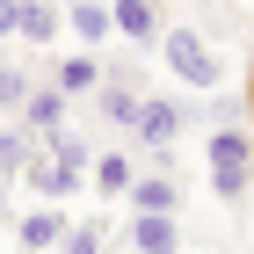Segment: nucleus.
<instances>
[{"label": "nucleus", "mask_w": 254, "mask_h": 254, "mask_svg": "<svg viewBox=\"0 0 254 254\" xmlns=\"http://www.w3.org/2000/svg\"><path fill=\"white\" fill-rule=\"evenodd\" d=\"M65 109H73V95H65L59 80L44 73L37 87H29V102H22V117H15V124H22V131H37V138H44V131H59V124H65Z\"/></svg>", "instance_id": "39448f33"}, {"label": "nucleus", "mask_w": 254, "mask_h": 254, "mask_svg": "<svg viewBox=\"0 0 254 254\" xmlns=\"http://www.w3.org/2000/svg\"><path fill=\"white\" fill-rule=\"evenodd\" d=\"M15 29H22V0H0V44H15Z\"/></svg>", "instance_id": "a211bd4d"}, {"label": "nucleus", "mask_w": 254, "mask_h": 254, "mask_svg": "<svg viewBox=\"0 0 254 254\" xmlns=\"http://www.w3.org/2000/svg\"><path fill=\"white\" fill-rule=\"evenodd\" d=\"M65 29H73L87 51H102V44L117 37V22H109V0H73V7H65Z\"/></svg>", "instance_id": "1a4fd4ad"}, {"label": "nucleus", "mask_w": 254, "mask_h": 254, "mask_svg": "<svg viewBox=\"0 0 254 254\" xmlns=\"http://www.w3.org/2000/svg\"><path fill=\"white\" fill-rule=\"evenodd\" d=\"M131 211H182L175 175H138V182H131Z\"/></svg>", "instance_id": "2eb2a0df"}, {"label": "nucleus", "mask_w": 254, "mask_h": 254, "mask_svg": "<svg viewBox=\"0 0 254 254\" xmlns=\"http://www.w3.org/2000/svg\"><path fill=\"white\" fill-rule=\"evenodd\" d=\"M73 233V218L65 211H15V240H22V254H59V240Z\"/></svg>", "instance_id": "423d86ee"}, {"label": "nucleus", "mask_w": 254, "mask_h": 254, "mask_svg": "<svg viewBox=\"0 0 254 254\" xmlns=\"http://www.w3.org/2000/svg\"><path fill=\"white\" fill-rule=\"evenodd\" d=\"M0 218H15V211H7V182H0Z\"/></svg>", "instance_id": "6ab92c4d"}, {"label": "nucleus", "mask_w": 254, "mask_h": 254, "mask_svg": "<svg viewBox=\"0 0 254 254\" xmlns=\"http://www.w3.org/2000/svg\"><path fill=\"white\" fill-rule=\"evenodd\" d=\"M109 22H117V37L131 44V51H153V44H160V29H167L160 0H109Z\"/></svg>", "instance_id": "20e7f679"}, {"label": "nucleus", "mask_w": 254, "mask_h": 254, "mask_svg": "<svg viewBox=\"0 0 254 254\" xmlns=\"http://www.w3.org/2000/svg\"><path fill=\"white\" fill-rule=\"evenodd\" d=\"M247 102H254V80H247Z\"/></svg>", "instance_id": "aec40b11"}, {"label": "nucleus", "mask_w": 254, "mask_h": 254, "mask_svg": "<svg viewBox=\"0 0 254 254\" xmlns=\"http://www.w3.org/2000/svg\"><path fill=\"white\" fill-rule=\"evenodd\" d=\"M153 51L167 59V73H175V80H189V87H203V95H211L218 80H225V65H218L211 37H203V29H189V22H167Z\"/></svg>", "instance_id": "f257e3e1"}, {"label": "nucleus", "mask_w": 254, "mask_h": 254, "mask_svg": "<svg viewBox=\"0 0 254 254\" xmlns=\"http://www.w3.org/2000/svg\"><path fill=\"white\" fill-rule=\"evenodd\" d=\"M29 153H37V131H22V124H0V182H22Z\"/></svg>", "instance_id": "4468645a"}, {"label": "nucleus", "mask_w": 254, "mask_h": 254, "mask_svg": "<svg viewBox=\"0 0 254 254\" xmlns=\"http://www.w3.org/2000/svg\"><path fill=\"white\" fill-rule=\"evenodd\" d=\"M102 80H117V87H145V73H138V59H109V65H102Z\"/></svg>", "instance_id": "f3484780"}, {"label": "nucleus", "mask_w": 254, "mask_h": 254, "mask_svg": "<svg viewBox=\"0 0 254 254\" xmlns=\"http://www.w3.org/2000/svg\"><path fill=\"white\" fill-rule=\"evenodd\" d=\"M22 182H29V189H44L51 203H59V196H80V189H87V175H80V167H59V160L44 153V145L29 153V167H22Z\"/></svg>", "instance_id": "0eeeda50"}, {"label": "nucleus", "mask_w": 254, "mask_h": 254, "mask_svg": "<svg viewBox=\"0 0 254 254\" xmlns=\"http://www.w3.org/2000/svg\"><path fill=\"white\" fill-rule=\"evenodd\" d=\"M44 73H29L22 59H7L0 51V117H22V102H29V87H37Z\"/></svg>", "instance_id": "ddd939ff"}, {"label": "nucleus", "mask_w": 254, "mask_h": 254, "mask_svg": "<svg viewBox=\"0 0 254 254\" xmlns=\"http://www.w3.org/2000/svg\"><path fill=\"white\" fill-rule=\"evenodd\" d=\"M59 29H65V7H59V0H22V29H15V44H37V51H44Z\"/></svg>", "instance_id": "9d476101"}, {"label": "nucleus", "mask_w": 254, "mask_h": 254, "mask_svg": "<svg viewBox=\"0 0 254 254\" xmlns=\"http://www.w3.org/2000/svg\"><path fill=\"white\" fill-rule=\"evenodd\" d=\"M131 247H138V254H182L175 211H131Z\"/></svg>", "instance_id": "6e6552de"}, {"label": "nucleus", "mask_w": 254, "mask_h": 254, "mask_svg": "<svg viewBox=\"0 0 254 254\" xmlns=\"http://www.w3.org/2000/svg\"><path fill=\"white\" fill-rule=\"evenodd\" d=\"M87 182H95L102 196H131V182H138V167L124 153H95V167H87Z\"/></svg>", "instance_id": "dca6fc26"}, {"label": "nucleus", "mask_w": 254, "mask_h": 254, "mask_svg": "<svg viewBox=\"0 0 254 254\" xmlns=\"http://www.w3.org/2000/svg\"><path fill=\"white\" fill-rule=\"evenodd\" d=\"M203 160H211V189L225 196V203L247 196V182H254V138H247V124H211Z\"/></svg>", "instance_id": "f03ea898"}, {"label": "nucleus", "mask_w": 254, "mask_h": 254, "mask_svg": "<svg viewBox=\"0 0 254 254\" xmlns=\"http://www.w3.org/2000/svg\"><path fill=\"white\" fill-rule=\"evenodd\" d=\"M51 80H59L65 95H95L102 87V59L95 51H65V59H51Z\"/></svg>", "instance_id": "f8f14e48"}, {"label": "nucleus", "mask_w": 254, "mask_h": 254, "mask_svg": "<svg viewBox=\"0 0 254 254\" xmlns=\"http://www.w3.org/2000/svg\"><path fill=\"white\" fill-rule=\"evenodd\" d=\"M196 109H182V102H167V95H145L138 102V145H145V160H153V167H167V145H175L182 138V124H189Z\"/></svg>", "instance_id": "7ed1b4c3"}, {"label": "nucleus", "mask_w": 254, "mask_h": 254, "mask_svg": "<svg viewBox=\"0 0 254 254\" xmlns=\"http://www.w3.org/2000/svg\"><path fill=\"white\" fill-rule=\"evenodd\" d=\"M138 102H145V87H117V80H102V87H95L102 124H117V131H138Z\"/></svg>", "instance_id": "9b49d317"}, {"label": "nucleus", "mask_w": 254, "mask_h": 254, "mask_svg": "<svg viewBox=\"0 0 254 254\" xmlns=\"http://www.w3.org/2000/svg\"><path fill=\"white\" fill-rule=\"evenodd\" d=\"M59 7H73V0H59Z\"/></svg>", "instance_id": "412c9836"}]
</instances>
